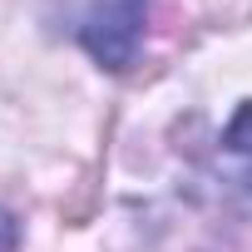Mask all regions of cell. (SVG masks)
I'll return each mask as SVG.
<instances>
[{"label": "cell", "instance_id": "cell-1", "mask_svg": "<svg viewBox=\"0 0 252 252\" xmlns=\"http://www.w3.org/2000/svg\"><path fill=\"white\" fill-rule=\"evenodd\" d=\"M149 5L154 0H89V10L79 20V45L89 50V60L114 69V74H124L134 64V55H139Z\"/></svg>", "mask_w": 252, "mask_h": 252}, {"label": "cell", "instance_id": "cell-2", "mask_svg": "<svg viewBox=\"0 0 252 252\" xmlns=\"http://www.w3.org/2000/svg\"><path fill=\"white\" fill-rule=\"evenodd\" d=\"M222 149L252 163V99H247V104H242V109L232 114V124H227V134H222Z\"/></svg>", "mask_w": 252, "mask_h": 252}, {"label": "cell", "instance_id": "cell-3", "mask_svg": "<svg viewBox=\"0 0 252 252\" xmlns=\"http://www.w3.org/2000/svg\"><path fill=\"white\" fill-rule=\"evenodd\" d=\"M15 247H20V222L0 208V252H15Z\"/></svg>", "mask_w": 252, "mask_h": 252}]
</instances>
